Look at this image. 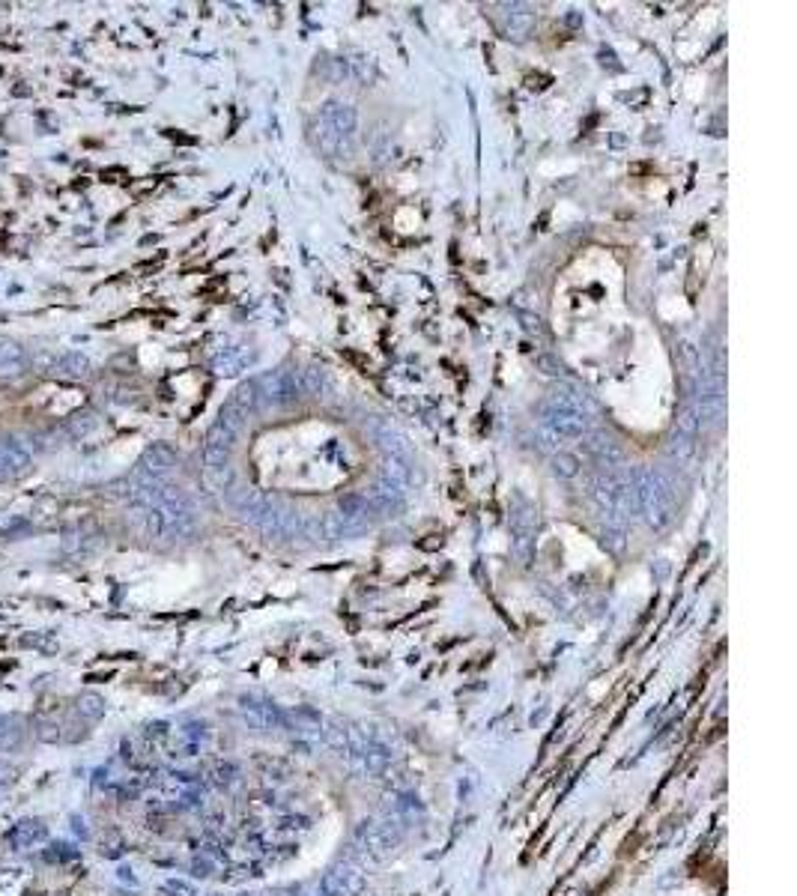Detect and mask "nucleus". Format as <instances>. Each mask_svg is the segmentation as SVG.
Masks as SVG:
<instances>
[{"label": "nucleus", "instance_id": "1", "mask_svg": "<svg viewBox=\"0 0 797 896\" xmlns=\"http://www.w3.org/2000/svg\"><path fill=\"white\" fill-rule=\"evenodd\" d=\"M398 840L400 834L392 819H386V822H362L359 831H356V849L365 858H371V861L386 858L398 846Z\"/></svg>", "mask_w": 797, "mask_h": 896}, {"label": "nucleus", "instance_id": "2", "mask_svg": "<svg viewBox=\"0 0 797 896\" xmlns=\"http://www.w3.org/2000/svg\"><path fill=\"white\" fill-rule=\"evenodd\" d=\"M33 463V443L21 434L0 437V484L21 475Z\"/></svg>", "mask_w": 797, "mask_h": 896}, {"label": "nucleus", "instance_id": "3", "mask_svg": "<svg viewBox=\"0 0 797 896\" xmlns=\"http://www.w3.org/2000/svg\"><path fill=\"white\" fill-rule=\"evenodd\" d=\"M365 891V873L356 864H338L323 876L326 896H359Z\"/></svg>", "mask_w": 797, "mask_h": 896}, {"label": "nucleus", "instance_id": "4", "mask_svg": "<svg viewBox=\"0 0 797 896\" xmlns=\"http://www.w3.org/2000/svg\"><path fill=\"white\" fill-rule=\"evenodd\" d=\"M27 371V353L21 344L0 338V377H21Z\"/></svg>", "mask_w": 797, "mask_h": 896}, {"label": "nucleus", "instance_id": "5", "mask_svg": "<svg viewBox=\"0 0 797 896\" xmlns=\"http://www.w3.org/2000/svg\"><path fill=\"white\" fill-rule=\"evenodd\" d=\"M245 714H248V717H251V723H254V726H260L263 732L281 723V714H278V708H275V705H269V702H245Z\"/></svg>", "mask_w": 797, "mask_h": 896}, {"label": "nucleus", "instance_id": "6", "mask_svg": "<svg viewBox=\"0 0 797 896\" xmlns=\"http://www.w3.org/2000/svg\"><path fill=\"white\" fill-rule=\"evenodd\" d=\"M57 371H60L63 377H87L90 362H87L81 353H69V356H63V359L57 362Z\"/></svg>", "mask_w": 797, "mask_h": 896}, {"label": "nucleus", "instance_id": "7", "mask_svg": "<svg viewBox=\"0 0 797 896\" xmlns=\"http://www.w3.org/2000/svg\"><path fill=\"white\" fill-rule=\"evenodd\" d=\"M556 469H562V475H574V472H577L574 457H559V460H556Z\"/></svg>", "mask_w": 797, "mask_h": 896}]
</instances>
